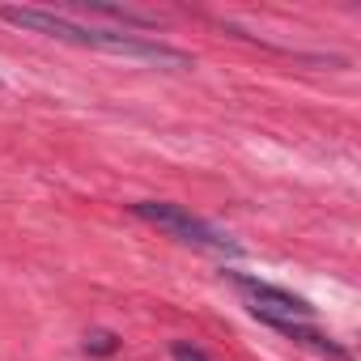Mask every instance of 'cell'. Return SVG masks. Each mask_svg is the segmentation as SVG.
<instances>
[{
  "label": "cell",
  "instance_id": "cell-1",
  "mask_svg": "<svg viewBox=\"0 0 361 361\" xmlns=\"http://www.w3.org/2000/svg\"><path fill=\"white\" fill-rule=\"evenodd\" d=\"M0 18H5L9 26L47 35V39H60V43H77V47H94V51H106V56H123V60H149V64H174V68L188 64L183 51H174V47H166V43H153V39H140V35H128V30L81 26V22H73L68 13H47V9H0Z\"/></svg>",
  "mask_w": 361,
  "mask_h": 361
},
{
  "label": "cell",
  "instance_id": "cell-2",
  "mask_svg": "<svg viewBox=\"0 0 361 361\" xmlns=\"http://www.w3.org/2000/svg\"><path fill=\"white\" fill-rule=\"evenodd\" d=\"M132 213L157 230H166L170 238L188 243V247H200V251H213V255H238V243L230 234H221L217 226H209L204 217L188 213L183 204H170V200H136Z\"/></svg>",
  "mask_w": 361,
  "mask_h": 361
},
{
  "label": "cell",
  "instance_id": "cell-3",
  "mask_svg": "<svg viewBox=\"0 0 361 361\" xmlns=\"http://www.w3.org/2000/svg\"><path fill=\"white\" fill-rule=\"evenodd\" d=\"M230 281L238 285V293L251 302V310L264 319V323H306L314 314V306L289 289H276L268 281H255V276H243V272H230Z\"/></svg>",
  "mask_w": 361,
  "mask_h": 361
},
{
  "label": "cell",
  "instance_id": "cell-4",
  "mask_svg": "<svg viewBox=\"0 0 361 361\" xmlns=\"http://www.w3.org/2000/svg\"><path fill=\"white\" fill-rule=\"evenodd\" d=\"M170 357H174V361H209V357H204L196 344H183V340H178V344L170 348Z\"/></svg>",
  "mask_w": 361,
  "mask_h": 361
},
{
  "label": "cell",
  "instance_id": "cell-5",
  "mask_svg": "<svg viewBox=\"0 0 361 361\" xmlns=\"http://www.w3.org/2000/svg\"><path fill=\"white\" fill-rule=\"evenodd\" d=\"M85 348H94V353H115V336H111V331H94V336L85 340Z\"/></svg>",
  "mask_w": 361,
  "mask_h": 361
}]
</instances>
